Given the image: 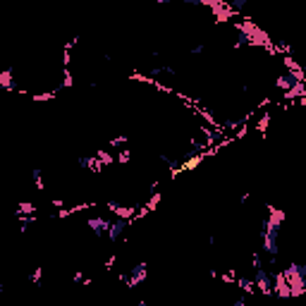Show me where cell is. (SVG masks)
Listing matches in <instances>:
<instances>
[{
    "label": "cell",
    "instance_id": "obj_1",
    "mask_svg": "<svg viewBox=\"0 0 306 306\" xmlns=\"http://www.w3.org/2000/svg\"><path fill=\"white\" fill-rule=\"evenodd\" d=\"M280 223L266 218L263 220V230H261V249L266 256H270V261L275 263L277 259V251H280Z\"/></svg>",
    "mask_w": 306,
    "mask_h": 306
},
{
    "label": "cell",
    "instance_id": "obj_2",
    "mask_svg": "<svg viewBox=\"0 0 306 306\" xmlns=\"http://www.w3.org/2000/svg\"><path fill=\"white\" fill-rule=\"evenodd\" d=\"M292 287V297H304L306 294V263H294L292 261L287 268H282Z\"/></svg>",
    "mask_w": 306,
    "mask_h": 306
},
{
    "label": "cell",
    "instance_id": "obj_3",
    "mask_svg": "<svg viewBox=\"0 0 306 306\" xmlns=\"http://www.w3.org/2000/svg\"><path fill=\"white\" fill-rule=\"evenodd\" d=\"M237 29L249 34V38H251V43H261V46H270V38H268V34L263 29H259L251 19H244V22H239L237 24Z\"/></svg>",
    "mask_w": 306,
    "mask_h": 306
},
{
    "label": "cell",
    "instance_id": "obj_4",
    "mask_svg": "<svg viewBox=\"0 0 306 306\" xmlns=\"http://www.w3.org/2000/svg\"><path fill=\"white\" fill-rule=\"evenodd\" d=\"M256 273H254V282H256V290L261 292V294H273V275L263 268V266H259V268H254Z\"/></svg>",
    "mask_w": 306,
    "mask_h": 306
},
{
    "label": "cell",
    "instance_id": "obj_5",
    "mask_svg": "<svg viewBox=\"0 0 306 306\" xmlns=\"http://www.w3.org/2000/svg\"><path fill=\"white\" fill-rule=\"evenodd\" d=\"M149 280V266L146 263H137L134 268H132V273H129V277H127V287H139V285H144Z\"/></svg>",
    "mask_w": 306,
    "mask_h": 306
},
{
    "label": "cell",
    "instance_id": "obj_6",
    "mask_svg": "<svg viewBox=\"0 0 306 306\" xmlns=\"http://www.w3.org/2000/svg\"><path fill=\"white\" fill-rule=\"evenodd\" d=\"M132 223H134V218H115V220L110 223V230H108V239H110V242L120 239L124 234V230L129 228Z\"/></svg>",
    "mask_w": 306,
    "mask_h": 306
},
{
    "label": "cell",
    "instance_id": "obj_7",
    "mask_svg": "<svg viewBox=\"0 0 306 306\" xmlns=\"http://www.w3.org/2000/svg\"><path fill=\"white\" fill-rule=\"evenodd\" d=\"M273 294H277V297H292V287L290 282H287V277H285V273L282 270H277L275 275H273Z\"/></svg>",
    "mask_w": 306,
    "mask_h": 306
},
{
    "label": "cell",
    "instance_id": "obj_8",
    "mask_svg": "<svg viewBox=\"0 0 306 306\" xmlns=\"http://www.w3.org/2000/svg\"><path fill=\"white\" fill-rule=\"evenodd\" d=\"M110 223H113V220H108V218H103V215H96V218H89V220H86V225L93 230V234H96L98 239H101V237H108Z\"/></svg>",
    "mask_w": 306,
    "mask_h": 306
},
{
    "label": "cell",
    "instance_id": "obj_9",
    "mask_svg": "<svg viewBox=\"0 0 306 306\" xmlns=\"http://www.w3.org/2000/svg\"><path fill=\"white\" fill-rule=\"evenodd\" d=\"M76 165H79V168H81V170H91V172H101L106 163H103V160H101L98 155H79V158H76Z\"/></svg>",
    "mask_w": 306,
    "mask_h": 306
},
{
    "label": "cell",
    "instance_id": "obj_10",
    "mask_svg": "<svg viewBox=\"0 0 306 306\" xmlns=\"http://www.w3.org/2000/svg\"><path fill=\"white\" fill-rule=\"evenodd\" d=\"M108 208L115 213V218H137L134 206H122V203H108Z\"/></svg>",
    "mask_w": 306,
    "mask_h": 306
},
{
    "label": "cell",
    "instance_id": "obj_11",
    "mask_svg": "<svg viewBox=\"0 0 306 306\" xmlns=\"http://www.w3.org/2000/svg\"><path fill=\"white\" fill-rule=\"evenodd\" d=\"M234 285H237L242 292H249V294H251V292H256V282H254V277H237V280H234Z\"/></svg>",
    "mask_w": 306,
    "mask_h": 306
},
{
    "label": "cell",
    "instance_id": "obj_12",
    "mask_svg": "<svg viewBox=\"0 0 306 306\" xmlns=\"http://www.w3.org/2000/svg\"><path fill=\"white\" fill-rule=\"evenodd\" d=\"M0 86L7 89V91H15V84H12V70H2V72H0Z\"/></svg>",
    "mask_w": 306,
    "mask_h": 306
},
{
    "label": "cell",
    "instance_id": "obj_13",
    "mask_svg": "<svg viewBox=\"0 0 306 306\" xmlns=\"http://www.w3.org/2000/svg\"><path fill=\"white\" fill-rule=\"evenodd\" d=\"M31 180L38 184V189H43V177H41V170H31Z\"/></svg>",
    "mask_w": 306,
    "mask_h": 306
},
{
    "label": "cell",
    "instance_id": "obj_14",
    "mask_svg": "<svg viewBox=\"0 0 306 306\" xmlns=\"http://www.w3.org/2000/svg\"><path fill=\"white\" fill-rule=\"evenodd\" d=\"M96 155H98V158H101V160H103L106 165H110V163H115V158H113L110 153H106V151H98V153H96Z\"/></svg>",
    "mask_w": 306,
    "mask_h": 306
},
{
    "label": "cell",
    "instance_id": "obj_15",
    "mask_svg": "<svg viewBox=\"0 0 306 306\" xmlns=\"http://www.w3.org/2000/svg\"><path fill=\"white\" fill-rule=\"evenodd\" d=\"M36 206L34 203H29V201H24V203H19V213H31Z\"/></svg>",
    "mask_w": 306,
    "mask_h": 306
},
{
    "label": "cell",
    "instance_id": "obj_16",
    "mask_svg": "<svg viewBox=\"0 0 306 306\" xmlns=\"http://www.w3.org/2000/svg\"><path fill=\"white\" fill-rule=\"evenodd\" d=\"M203 53H206V43H196L191 48V55H203Z\"/></svg>",
    "mask_w": 306,
    "mask_h": 306
},
{
    "label": "cell",
    "instance_id": "obj_17",
    "mask_svg": "<svg viewBox=\"0 0 306 306\" xmlns=\"http://www.w3.org/2000/svg\"><path fill=\"white\" fill-rule=\"evenodd\" d=\"M246 2H249V0H232L230 7H232V10H242V7H246Z\"/></svg>",
    "mask_w": 306,
    "mask_h": 306
},
{
    "label": "cell",
    "instance_id": "obj_18",
    "mask_svg": "<svg viewBox=\"0 0 306 306\" xmlns=\"http://www.w3.org/2000/svg\"><path fill=\"white\" fill-rule=\"evenodd\" d=\"M41 275H43V270H41V268H36V270L31 273V282H41Z\"/></svg>",
    "mask_w": 306,
    "mask_h": 306
},
{
    "label": "cell",
    "instance_id": "obj_19",
    "mask_svg": "<svg viewBox=\"0 0 306 306\" xmlns=\"http://www.w3.org/2000/svg\"><path fill=\"white\" fill-rule=\"evenodd\" d=\"M223 282H230V285H232V282H234V280H237V277H234V273H223Z\"/></svg>",
    "mask_w": 306,
    "mask_h": 306
},
{
    "label": "cell",
    "instance_id": "obj_20",
    "mask_svg": "<svg viewBox=\"0 0 306 306\" xmlns=\"http://www.w3.org/2000/svg\"><path fill=\"white\" fill-rule=\"evenodd\" d=\"M129 158H132V153L129 151H120V163H127Z\"/></svg>",
    "mask_w": 306,
    "mask_h": 306
},
{
    "label": "cell",
    "instance_id": "obj_21",
    "mask_svg": "<svg viewBox=\"0 0 306 306\" xmlns=\"http://www.w3.org/2000/svg\"><path fill=\"white\" fill-rule=\"evenodd\" d=\"M124 141H127V137H117V139H113L110 144H113V146H122Z\"/></svg>",
    "mask_w": 306,
    "mask_h": 306
},
{
    "label": "cell",
    "instance_id": "obj_22",
    "mask_svg": "<svg viewBox=\"0 0 306 306\" xmlns=\"http://www.w3.org/2000/svg\"><path fill=\"white\" fill-rule=\"evenodd\" d=\"M246 304V297H237L234 302H232V306H244Z\"/></svg>",
    "mask_w": 306,
    "mask_h": 306
},
{
    "label": "cell",
    "instance_id": "obj_23",
    "mask_svg": "<svg viewBox=\"0 0 306 306\" xmlns=\"http://www.w3.org/2000/svg\"><path fill=\"white\" fill-rule=\"evenodd\" d=\"M199 2H201V5H208V7H215L220 0H199Z\"/></svg>",
    "mask_w": 306,
    "mask_h": 306
},
{
    "label": "cell",
    "instance_id": "obj_24",
    "mask_svg": "<svg viewBox=\"0 0 306 306\" xmlns=\"http://www.w3.org/2000/svg\"><path fill=\"white\" fill-rule=\"evenodd\" d=\"M65 86H72V75L70 72H65V81H62Z\"/></svg>",
    "mask_w": 306,
    "mask_h": 306
},
{
    "label": "cell",
    "instance_id": "obj_25",
    "mask_svg": "<svg viewBox=\"0 0 306 306\" xmlns=\"http://www.w3.org/2000/svg\"><path fill=\"white\" fill-rule=\"evenodd\" d=\"M72 280H75V282H84L86 277H84V275H81V273H79V270H76V273H75V277H72Z\"/></svg>",
    "mask_w": 306,
    "mask_h": 306
},
{
    "label": "cell",
    "instance_id": "obj_26",
    "mask_svg": "<svg viewBox=\"0 0 306 306\" xmlns=\"http://www.w3.org/2000/svg\"><path fill=\"white\" fill-rule=\"evenodd\" d=\"M153 2H158V5H168V2H175V0H153Z\"/></svg>",
    "mask_w": 306,
    "mask_h": 306
}]
</instances>
